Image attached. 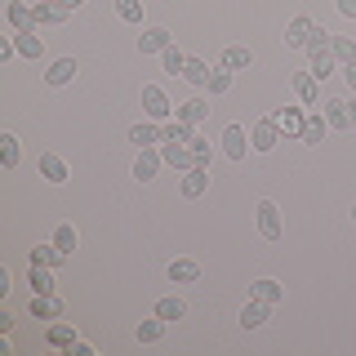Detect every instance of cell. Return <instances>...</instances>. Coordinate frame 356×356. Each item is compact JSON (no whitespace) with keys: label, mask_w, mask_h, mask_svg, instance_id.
I'll return each mask as SVG.
<instances>
[{"label":"cell","mask_w":356,"mask_h":356,"mask_svg":"<svg viewBox=\"0 0 356 356\" xmlns=\"http://www.w3.org/2000/svg\"><path fill=\"white\" fill-rule=\"evenodd\" d=\"M143 111H147L152 120H170L178 107H170V98H165L161 85H143Z\"/></svg>","instance_id":"6da1fadb"},{"label":"cell","mask_w":356,"mask_h":356,"mask_svg":"<svg viewBox=\"0 0 356 356\" xmlns=\"http://www.w3.org/2000/svg\"><path fill=\"white\" fill-rule=\"evenodd\" d=\"M289 89L298 94V103H303V107H316L321 103V85H316V76H312V72H294V76H289Z\"/></svg>","instance_id":"7a4b0ae2"},{"label":"cell","mask_w":356,"mask_h":356,"mask_svg":"<svg viewBox=\"0 0 356 356\" xmlns=\"http://www.w3.org/2000/svg\"><path fill=\"white\" fill-rule=\"evenodd\" d=\"M5 18H9V27H14V31H36V9H31L27 0H9Z\"/></svg>","instance_id":"3957f363"},{"label":"cell","mask_w":356,"mask_h":356,"mask_svg":"<svg viewBox=\"0 0 356 356\" xmlns=\"http://www.w3.org/2000/svg\"><path fill=\"white\" fill-rule=\"evenodd\" d=\"M161 156H165V165H174L178 174H187V170H196V156L187 143H161Z\"/></svg>","instance_id":"277c9868"},{"label":"cell","mask_w":356,"mask_h":356,"mask_svg":"<svg viewBox=\"0 0 356 356\" xmlns=\"http://www.w3.org/2000/svg\"><path fill=\"white\" fill-rule=\"evenodd\" d=\"M281 138H285V134H281V125H276V120H259V125H254V134H250V147H254V152H272Z\"/></svg>","instance_id":"5b68a950"},{"label":"cell","mask_w":356,"mask_h":356,"mask_svg":"<svg viewBox=\"0 0 356 356\" xmlns=\"http://www.w3.org/2000/svg\"><path fill=\"white\" fill-rule=\"evenodd\" d=\"M245 152H250V134L241 125H227L222 129V156H227V161H245Z\"/></svg>","instance_id":"8992f818"},{"label":"cell","mask_w":356,"mask_h":356,"mask_svg":"<svg viewBox=\"0 0 356 356\" xmlns=\"http://www.w3.org/2000/svg\"><path fill=\"white\" fill-rule=\"evenodd\" d=\"M259 232L263 241H281V209L272 200H259Z\"/></svg>","instance_id":"52a82bcc"},{"label":"cell","mask_w":356,"mask_h":356,"mask_svg":"<svg viewBox=\"0 0 356 356\" xmlns=\"http://www.w3.org/2000/svg\"><path fill=\"white\" fill-rule=\"evenodd\" d=\"M44 343H49V348H58V352H72L81 339H76V330H72V325H67V321L58 316L49 330H44Z\"/></svg>","instance_id":"ba28073f"},{"label":"cell","mask_w":356,"mask_h":356,"mask_svg":"<svg viewBox=\"0 0 356 356\" xmlns=\"http://www.w3.org/2000/svg\"><path fill=\"white\" fill-rule=\"evenodd\" d=\"M161 161H165V156L156 152V147H138V161H134V178H138V183H147V178H156V170H161Z\"/></svg>","instance_id":"9c48e42d"},{"label":"cell","mask_w":356,"mask_h":356,"mask_svg":"<svg viewBox=\"0 0 356 356\" xmlns=\"http://www.w3.org/2000/svg\"><path fill=\"white\" fill-rule=\"evenodd\" d=\"M170 44H174V36H170L165 27H147V31L138 36V54H165Z\"/></svg>","instance_id":"30bf717a"},{"label":"cell","mask_w":356,"mask_h":356,"mask_svg":"<svg viewBox=\"0 0 356 356\" xmlns=\"http://www.w3.org/2000/svg\"><path fill=\"white\" fill-rule=\"evenodd\" d=\"M31 316L58 321V316H63V298H58V294H31Z\"/></svg>","instance_id":"8fae6325"},{"label":"cell","mask_w":356,"mask_h":356,"mask_svg":"<svg viewBox=\"0 0 356 356\" xmlns=\"http://www.w3.org/2000/svg\"><path fill=\"white\" fill-rule=\"evenodd\" d=\"M276 125H281V134H285V138H303V111H298V107H285V111H276Z\"/></svg>","instance_id":"7c38bea8"},{"label":"cell","mask_w":356,"mask_h":356,"mask_svg":"<svg viewBox=\"0 0 356 356\" xmlns=\"http://www.w3.org/2000/svg\"><path fill=\"white\" fill-rule=\"evenodd\" d=\"M31 9H36V22H44V27H54V22H63L67 14H72L63 0H36Z\"/></svg>","instance_id":"4fadbf2b"},{"label":"cell","mask_w":356,"mask_h":356,"mask_svg":"<svg viewBox=\"0 0 356 356\" xmlns=\"http://www.w3.org/2000/svg\"><path fill=\"white\" fill-rule=\"evenodd\" d=\"M312 31H316V22H312V18H294V22L285 27V44H294V49H307V36H312Z\"/></svg>","instance_id":"5bb4252c"},{"label":"cell","mask_w":356,"mask_h":356,"mask_svg":"<svg viewBox=\"0 0 356 356\" xmlns=\"http://www.w3.org/2000/svg\"><path fill=\"white\" fill-rule=\"evenodd\" d=\"M76 72H81V67H76V58H58L49 72H44V85H72Z\"/></svg>","instance_id":"9a60e30c"},{"label":"cell","mask_w":356,"mask_h":356,"mask_svg":"<svg viewBox=\"0 0 356 356\" xmlns=\"http://www.w3.org/2000/svg\"><path fill=\"white\" fill-rule=\"evenodd\" d=\"M267 307H272V303H263V298H250V303L241 307V325H245V330L267 325Z\"/></svg>","instance_id":"2e32d148"},{"label":"cell","mask_w":356,"mask_h":356,"mask_svg":"<svg viewBox=\"0 0 356 356\" xmlns=\"http://www.w3.org/2000/svg\"><path fill=\"white\" fill-rule=\"evenodd\" d=\"M67 259H72V254H63L54 241H49V245H36V250H31V263H36V267H63Z\"/></svg>","instance_id":"e0dca14e"},{"label":"cell","mask_w":356,"mask_h":356,"mask_svg":"<svg viewBox=\"0 0 356 356\" xmlns=\"http://www.w3.org/2000/svg\"><path fill=\"white\" fill-rule=\"evenodd\" d=\"M205 187H209V174H205V165H196V170H187V174H183V196H187V200L205 196Z\"/></svg>","instance_id":"ac0fdd59"},{"label":"cell","mask_w":356,"mask_h":356,"mask_svg":"<svg viewBox=\"0 0 356 356\" xmlns=\"http://www.w3.org/2000/svg\"><path fill=\"white\" fill-rule=\"evenodd\" d=\"M250 298H263V303H281L285 298V285H276L272 276H263V281L250 285Z\"/></svg>","instance_id":"d6986e66"},{"label":"cell","mask_w":356,"mask_h":356,"mask_svg":"<svg viewBox=\"0 0 356 356\" xmlns=\"http://www.w3.org/2000/svg\"><path fill=\"white\" fill-rule=\"evenodd\" d=\"M325 120H330V129H352L348 103H343V98H330V103H325Z\"/></svg>","instance_id":"ffe728a7"},{"label":"cell","mask_w":356,"mask_h":356,"mask_svg":"<svg viewBox=\"0 0 356 356\" xmlns=\"http://www.w3.org/2000/svg\"><path fill=\"white\" fill-rule=\"evenodd\" d=\"M196 276H200V267H196L192 259H174V263H170V281H174V285H192Z\"/></svg>","instance_id":"44dd1931"},{"label":"cell","mask_w":356,"mask_h":356,"mask_svg":"<svg viewBox=\"0 0 356 356\" xmlns=\"http://www.w3.org/2000/svg\"><path fill=\"white\" fill-rule=\"evenodd\" d=\"M14 44H18L22 58H40V54H44V44H40L36 31H14Z\"/></svg>","instance_id":"7402d4cb"},{"label":"cell","mask_w":356,"mask_h":356,"mask_svg":"<svg viewBox=\"0 0 356 356\" xmlns=\"http://www.w3.org/2000/svg\"><path fill=\"white\" fill-rule=\"evenodd\" d=\"M205 116H209V103H205V98H192V103L178 107V120H183V125H200Z\"/></svg>","instance_id":"603a6c76"},{"label":"cell","mask_w":356,"mask_h":356,"mask_svg":"<svg viewBox=\"0 0 356 356\" xmlns=\"http://www.w3.org/2000/svg\"><path fill=\"white\" fill-rule=\"evenodd\" d=\"M325 129H330V120H321L316 111H312V116L303 120V143H307V147H316V143L325 138Z\"/></svg>","instance_id":"cb8c5ba5"},{"label":"cell","mask_w":356,"mask_h":356,"mask_svg":"<svg viewBox=\"0 0 356 356\" xmlns=\"http://www.w3.org/2000/svg\"><path fill=\"white\" fill-rule=\"evenodd\" d=\"M40 174L49 178V183H67V165H63V156H40Z\"/></svg>","instance_id":"d4e9b609"},{"label":"cell","mask_w":356,"mask_h":356,"mask_svg":"<svg viewBox=\"0 0 356 356\" xmlns=\"http://www.w3.org/2000/svg\"><path fill=\"white\" fill-rule=\"evenodd\" d=\"M156 316H165V321H183L187 316V303L178 294H170V298H161V303H156Z\"/></svg>","instance_id":"484cf974"},{"label":"cell","mask_w":356,"mask_h":356,"mask_svg":"<svg viewBox=\"0 0 356 356\" xmlns=\"http://www.w3.org/2000/svg\"><path fill=\"white\" fill-rule=\"evenodd\" d=\"M129 143H138V147H156V143H161V125H134L129 129Z\"/></svg>","instance_id":"4316f807"},{"label":"cell","mask_w":356,"mask_h":356,"mask_svg":"<svg viewBox=\"0 0 356 356\" xmlns=\"http://www.w3.org/2000/svg\"><path fill=\"white\" fill-rule=\"evenodd\" d=\"M165 325H170L165 316H152V321H143V325H138V343H161V339H165Z\"/></svg>","instance_id":"83f0119b"},{"label":"cell","mask_w":356,"mask_h":356,"mask_svg":"<svg viewBox=\"0 0 356 356\" xmlns=\"http://www.w3.org/2000/svg\"><path fill=\"white\" fill-rule=\"evenodd\" d=\"M334 63H339V58H334V49H321V54H312V67H307V72L316 76V81H325V76L334 72Z\"/></svg>","instance_id":"f1b7e54d"},{"label":"cell","mask_w":356,"mask_h":356,"mask_svg":"<svg viewBox=\"0 0 356 356\" xmlns=\"http://www.w3.org/2000/svg\"><path fill=\"white\" fill-rule=\"evenodd\" d=\"M192 138V125H183V120H165L161 125V143H187Z\"/></svg>","instance_id":"f546056e"},{"label":"cell","mask_w":356,"mask_h":356,"mask_svg":"<svg viewBox=\"0 0 356 356\" xmlns=\"http://www.w3.org/2000/svg\"><path fill=\"white\" fill-rule=\"evenodd\" d=\"M254 58H250V49H245V44H232L227 54H222V67H227V72H241V67H250Z\"/></svg>","instance_id":"4dcf8cb0"},{"label":"cell","mask_w":356,"mask_h":356,"mask_svg":"<svg viewBox=\"0 0 356 356\" xmlns=\"http://www.w3.org/2000/svg\"><path fill=\"white\" fill-rule=\"evenodd\" d=\"M330 49H334V58H339L343 67H352V63H356V40H348V36H334Z\"/></svg>","instance_id":"1f68e13d"},{"label":"cell","mask_w":356,"mask_h":356,"mask_svg":"<svg viewBox=\"0 0 356 356\" xmlns=\"http://www.w3.org/2000/svg\"><path fill=\"white\" fill-rule=\"evenodd\" d=\"M183 81H187V85H209V67L200 63V58H187V67H183Z\"/></svg>","instance_id":"d6a6232c"},{"label":"cell","mask_w":356,"mask_h":356,"mask_svg":"<svg viewBox=\"0 0 356 356\" xmlns=\"http://www.w3.org/2000/svg\"><path fill=\"white\" fill-rule=\"evenodd\" d=\"M31 294H54V276H49V267H36V263H31Z\"/></svg>","instance_id":"836d02e7"},{"label":"cell","mask_w":356,"mask_h":356,"mask_svg":"<svg viewBox=\"0 0 356 356\" xmlns=\"http://www.w3.org/2000/svg\"><path fill=\"white\" fill-rule=\"evenodd\" d=\"M18 138H14V134H5V138H0V165H5V170H14V165H18Z\"/></svg>","instance_id":"e575fe53"},{"label":"cell","mask_w":356,"mask_h":356,"mask_svg":"<svg viewBox=\"0 0 356 356\" xmlns=\"http://www.w3.org/2000/svg\"><path fill=\"white\" fill-rule=\"evenodd\" d=\"M205 89H209L214 98H218V94H227V89H232V72H227V67H218V72H209V85H205Z\"/></svg>","instance_id":"d590c367"},{"label":"cell","mask_w":356,"mask_h":356,"mask_svg":"<svg viewBox=\"0 0 356 356\" xmlns=\"http://www.w3.org/2000/svg\"><path fill=\"white\" fill-rule=\"evenodd\" d=\"M54 245H58L63 254H72V250H76V227H72V222H63V227L54 232Z\"/></svg>","instance_id":"8d00e7d4"},{"label":"cell","mask_w":356,"mask_h":356,"mask_svg":"<svg viewBox=\"0 0 356 356\" xmlns=\"http://www.w3.org/2000/svg\"><path fill=\"white\" fill-rule=\"evenodd\" d=\"M116 14L125 22H143V0H116Z\"/></svg>","instance_id":"74e56055"},{"label":"cell","mask_w":356,"mask_h":356,"mask_svg":"<svg viewBox=\"0 0 356 356\" xmlns=\"http://www.w3.org/2000/svg\"><path fill=\"white\" fill-rule=\"evenodd\" d=\"M161 63H165V72H170V76H183V67H187V58H183V54L174 49V44H170V49L161 54Z\"/></svg>","instance_id":"f35d334b"},{"label":"cell","mask_w":356,"mask_h":356,"mask_svg":"<svg viewBox=\"0 0 356 356\" xmlns=\"http://www.w3.org/2000/svg\"><path fill=\"white\" fill-rule=\"evenodd\" d=\"M187 147H192V156H196V165H209V156H214V147H209V143L200 138V134H192V138H187Z\"/></svg>","instance_id":"ab89813d"},{"label":"cell","mask_w":356,"mask_h":356,"mask_svg":"<svg viewBox=\"0 0 356 356\" xmlns=\"http://www.w3.org/2000/svg\"><path fill=\"white\" fill-rule=\"evenodd\" d=\"M330 44H334V36H330V31H312V36H307V54H321V49H330Z\"/></svg>","instance_id":"60d3db41"},{"label":"cell","mask_w":356,"mask_h":356,"mask_svg":"<svg viewBox=\"0 0 356 356\" xmlns=\"http://www.w3.org/2000/svg\"><path fill=\"white\" fill-rule=\"evenodd\" d=\"M339 14L343 18H356V0H339Z\"/></svg>","instance_id":"b9f144b4"},{"label":"cell","mask_w":356,"mask_h":356,"mask_svg":"<svg viewBox=\"0 0 356 356\" xmlns=\"http://www.w3.org/2000/svg\"><path fill=\"white\" fill-rule=\"evenodd\" d=\"M348 89H352V94H356V63L348 67Z\"/></svg>","instance_id":"7bdbcfd3"},{"label":"cell","mask_w":356,"mask_h":356,"mask_svg":"<svg viewBox=\"0 0 356 356\" xmlns=\"http://www.w3.org/2000/svg\"><path fill=\"white\" fill-rule=\"evenodd\" d=\"M63 5H67V9H81V5H85V0H63Z\"/></svg>","instance_id":"ee69618b"},{"label":"cell","mask_w":356,"mask_h":356,"mask_svg":"<svg viewBox=\"0 0 356 356\" xmlns=\"http://www.w3.org/2000/svg\"><path fill=\"white\" fill-rule=\"evenodd\" d=\"M348 116H352V129H356V103H348Z\"/></svg>","instance_id":"f6af8a7d"},{"label":"cell","mask_w":356,"mask_h":356,"mask_svg":"<svg viewBox=\"0 0 356 356\" xmlns=\"http://www.w3.org/2000/svg\"><path fill=\"white\" fill-rule=\"evenodd\" d=\"M352 218H356V209H352Z\"/></svg>","instance_id":"bcb514c9"}]
</instances>
